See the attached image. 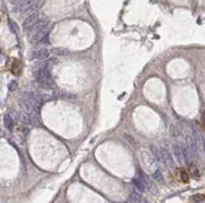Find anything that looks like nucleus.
I'll list each match as a JSON object with an SVG mask.
<instances>
[{"label":"nucleus","mask_w":205,"mask_h":203,"mask_svg":"<svg viewBox=\"0 0 205 203\" xmlns=\"http://www.w3.org/2000/svg\"><path fill=\"white\" fill-rule=\"evenodd\" d=\"M35 79L43 88H54L55 87L54 80H53L52 75H50V68L48 65L40 66V68L38 69L35 72Z\"/></svg>","instance_id":"1"},{"label":"nucleus","mask_w":205,"mask_h":203,"mask_svg":"<svg viewBox=\"0 0 205 203\" xmlns=\"http://www.w3.org/2000/svg\"><path fill=\"white\" fill-rule=\"evenodd\" d=\"M48 23H49L48 19H40V20L37 21V23L30 28V29L27 30V33L29 34V35H31V36L35 35L37 33H39V31H42L43 29H45V28L48 27Z\"/></svg>","instance_id":"2"},{"label":"nucleus","mask_w":205,"mask_h":203,"mask_svg":"<svg viewBox=\"0 0 205 203\" xmlns=\"http://www.w3.org/2000/svg\"><path fill=\"white\" fill-rule=\"evenodd\" d=\"M49 56V52L44 48H40V49H37V50H33L30 53V58L31 59H38V60H45L48 59Z\"/></svg>","instance_id":"3"},{"label":"nucleus","mask_w":205,"mask_h":203,"mask_svg":"<svg viewBox=\"0 0 205 203\" xmlns=\"http://www.w3.org/2000/svg\"><path fill=\"white\" fill-rule=\"evenodd\" d=\"M39 20H40V15L38 14V13H35V14H33V15H30V17H28V18L23 21V28L25 29V31H27L28 29H30V28L33 27V25L35 24L37 21H39Z\"/></svg>","instance_id":"4"},{"label":"nucleus","mask_w":205,"mask_h":203,"mask_svg":"<svg viewBox=\"0 0 205 203\" xmlns=\"http://www.w3.org/2000/svg\"><path fill=\"white\" fill-rule=\"evenodd\" d=\"M49 30H50V28L49 27H47L45 29H43L42 31H39V33H37L35 35H33V38L30 39V42L31 43H40V42H43L44 39H45L47 36H48V34H49Z\"/></svg>","instance_id":"5"},{"label":"nucleus","mask_w":205,"mask_h":203,"mask_svg":"<svg viewBox=\"0 0 205 203\" xmlns=\"http://www.w3.org/2000/svg\"><path fill=\"white\" fill-rule=\"evenodd\" d=\"M134 184L136 186V188L140 192H145L147 188V179L145 177H136L134 179Z\"/></svg>","instance_id":"6"},{"label":"nucleus","mask_w":205,"mask_h":203,"mask_svg":"<svg viewBox=\"0 0 205 203\" xmlns=\"http://www.w3.org/2000/svg\"><path fill=\"white\" fill-rule=\"evenodd\" d=\"M161 157H162V159L166 162V164H168L170 168H172V167L175 166V164H174V159H172L171 154H170L169 152L165 149V148H161Z\"/></svg>","instance_id":"7"},{"label":"nucleus","mask_w":205,"mask_h":203,"mask_svg":"<svg viewBox=\"0 0 205 203\" xmlns=\"http://www.w3.org/2000/svg\"><path fill=\"white\" fill-rule=\"evenodd\" d=\"M174 153H175V157H176V161H178L179 164L184 163L185 162V158H184V153H182V149L179 145H175L174 147Z\"/></svg>","instance_id":"8"},{"label":"nucleus","mask_w":205,"mask_h":203,"mask_svg":"<svg viewBox=\"0 0 205 203\" xmlns=\"http://www.w3.org/2000/svg\"><path fill=\"white\" fill-rule=\"evenodd\" d=\"M130 199H131V202L132 203H149L146 201L145 198H142L141 197L138 193H136V192H131L130 193Z\"/></svg>","instance_id":"9"},{"label":"nucleus","mask_w":205,"mask_h":203,"mask_svg":"<svg viewBox=\"0 0 205 203\" xmlns=\"http://www.w3.org/2000/svg\"><path fill=\"white\" fill-rule=\"evenodd\" d=\"M19 120H20L23 124H28V125H31V120H30V115L25 112H21L19 113Z\"/></svg>","instance_id":"10"},{"label":"nucleus","mask_w":205,"mask_h":203,"mask_svg":"<svg viewBox=\"0 0 205 203\" xmlns=\"http://www.w3.org/2000/svg\"><path fill=\"white\" fill-rule=\"evenodd\" d=\"M4 124H5V127H6V128H8L10 132L14 131V120L11 119V117L9 115V114L4 117Z\"/></svg>","instance_id":"11"},{"label":"nucleus","mask_w":205,"mask_h":203,"mask_svg":"<svg viewBox=\"0 0 205 203\" xmlns=\"http://www.w3.org/2000/svg\"><path fill=\"white\" fill-rule=\"evenodd\" d=\"M11 72L14 73L15 75L20 74V72H21V63L19 62V60H15V62L13 63V66H11Z\"/></svg>","instance_id":"12"},{"label":"nucleus","mask_w":205,"mask_h":203,"mask_svg":"<svg viewBox=\"0 0 205 203\" xmlns=\"http://www.w3.org/2000/svg\"><path fill=\"white\" fill-rule=\"evenodd\" d=\"M189 169H190V174H191V177H194L195 179H199L200 173H199V170H198V167L195 166V164H190Z\"/></svg>","instance_id":"13"},{"label":"nucleus","mask_w":205,"mask_h":203,"mask_svg":"<svg viewBox=\"0 0 205 203\" xmlns=\"http://www.w3.org/2000/svg\"><path fill=\"white\" fill-rule=\"evenodd\" d=\"M52 53L54 54V55H57V56H62V55H64V54H67L68 50H65V49H53Z\"/></svg>","instance_id":"14"},{"label":"nucleus","mask_w":205,"mask_h":203,"mask_svg":"<svg viewBox=\"0 0 205 203\" xmlns=\"http://www.w3.org/2000/svg\"><path fill=\"white\" fill-rule=\"evenodd\" d=\"M180 178H181V180L184 183H188L189 182V174L185 172V170H181L180 172Z\"/></svg>","instance_id":"15"},{"label":"nucleus","mask_w":205,"mask_h":203,"mask_svg":"<svg viewBox=\"0 0 205 203\" xmlns=\"http://www.w3.org/2000/svg\"><path fill=\"white\" fill-rule=\"evenodd\" d=\"M154 177H155V179H156V180H159V182L164 183V179H162V174H161V172H160V170H156V172H155V174H154Z\"/></svg>","instance_id":"16"},{"label":"nucleus","mask_w":205,"mask_h":203,"mask_svg":"<svg viewBox=\"0 0 205 203\" xmlns=\"http://www.w3.org/2000/svg\"><path fill=\"white\" fill-rule=\"evenodd\" d=\"M204 199H205V196H203V194H195L193 197V201H195V202H201V201H204Z\"/></svg>","instance_id":"17"},{"label":"nucleus","mask_w":205,"mask_h":203,"mask_svg":"<svg viewBox=\"0 0 205 203\" xmlns=\"http://www.w3.org/2000/svg\"><path fill=\"white\" fill-rule=\"evenodd\" d=\"M9 24H10V29H11L13 31H18V28H17V25H15L14 21L9 20Z\"/></svg>","instance_id":"18"},{"label":"nucleus","mask_w":205,"mask_h":203,"mask_svg":"<svg viewBox=\"0 0 205 203\" xmlns=\"http://www.w3.org/2000/svg\"><path fill=\"white\" fill-rule=\"evenodd\" d=\"M17 85H18V83H17L15 80H14V82H11V83L9 84V89H10V90H14L15 88H17Z\"/></svg>","instance_id":"19"},{"label":"nucleus","mask_w":205,"mask_h":203,"mask_svg":"<svg viewBox=\"0 0 205 203\" xmlns=\"http://www.w3.org/2000/svg\"><path fill=\"white\" fill-rule=\"evenodd\" d=\"M203 124H204V127H205V112H204V114H203Z\"/></svg>","instance_id":"20"}]
</instances>
